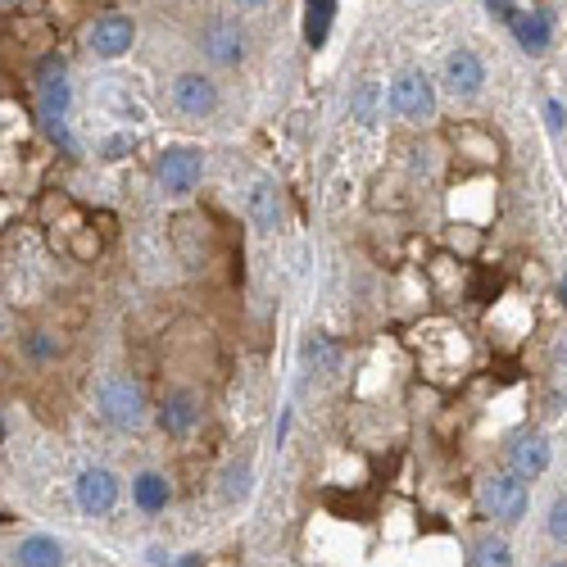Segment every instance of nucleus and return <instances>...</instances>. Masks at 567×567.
Listing matches in <instances>:
<instances>
[{
  "instance_id": "dca6fc26",
  "label": "nucleus",
  "mask_w": 567,
  "mask_h": 567,
  "mask_svg": "<svg viewBox=\"0 0 567 567\" xmlns=\"http://www.w3.org/2000/svg\"><path fill=\"white\" fill-rule=\"evenodd\" d=\"M336 0H309L304 5V41L309 46H323L327 41V32H332V23H336Z\"/></svg>"
},
{
  "instance_id": "473e14b6",
  "label": "nucleus",
  "mask_w": 567,
  "mask_h": 567,
  "mask_svg": "<svg viewBox=\"0 0 567 567\" xmlns=\"http://www.w3.org/2000/svg\"><path fill=\"white\" fill-rule=\"evenodd\" d=\"M549 567H567V563H549Z\"/></svg>"
},
{
  "instance_id": "393cba45",
  "label": "nucleus",
  "mask_w": 567,
  "mask_h": 567,
  "mask_svg": "<svg viewBox=\"0 0 567 567\" xmlns=\"http://www.w3.org/2000/svg\"><path fill=\"white\" fill-rule=\"evenodd\" d=\"M549 536L567 545V499H554V509H549Z\"/></svg>"
},
{
  "instance_id": "6ab92c4d",
  "label": "nucleus",
  "mask_w": 567,
  "mask_h": 567,
  "mask_svg": "<svg viewBox=\"0 0 567 567\" xmlns=\"http://www.w3.org/2000/svg\"><path fill=\"white\" fill-rule=\"evenodd\" d=\"M382 105H386V91L377 87V82H359L350 96V114L359 118V123H377L382 118Z\"/></svg>"
},
{
  "instance_id": "f3484780",
  "label": "nucleus",
  "mask_w": 567,
  "mask_h": 567,
  "mask_svg": "<svg viewBox=\"0 0 567 567\" xmlns=\"http://www.w3.org/2000/svg\"><path fill=\"white\" fill-rule=\"evenodd\" d=\"M513 468H518V477H540V472L549 468V445H545V436L518 440V450H513Z\"/></svg>"
},
{
  "instance_id": "a211bd4d",
  "label": "nucleus",
  "mask_w": 567,
  "mask_h": 567,
  "mask_svg": "<svg viewBox=\"0 0 567 567\" xmlns=\"http://www.w3.org/2000/svg\"><path fill=\"white\" fill-rule=\"evenodd\" d=\"M300 359L309 363L313 372H336L341 368V345H336L332 336H309V341L300 345Z\"/></svg>"
},
{
  "instance_id": "1a4fd4ad",
  "label": "nucleus",
  "mask_w": 567,
  "mask_h": 567,
  "mask_svg": "<svg viewBox=\"0 0 567 567\" xmlns=\"http://www.w3.org/2000/svg\"><path fill=\"white\" fill-rule=\"evenodd\" d=\"M173 105L186 118H209L218 109V87L205 73H182V78H173Z\"/></svg>"
},
{
  "instance_id": "9d476101",
  "label": "nucleus",
  "mask_w": 567,
  "mask_h": 567,
  "mask_svg": "<svg viewBox=\"0 0 567 567\" xmlns=\"http://www.w3.org/2000/svg\"><path fill=\"white\" fill-rule=\"evenodd\" d=\"M245 214L259 232H277L282 227V191L273 177H255V186L245 191Z\"/></svg>"
},
{
  "instance_id": "7c9ffc66",
  "label": "nucleus",
  "mask_w": 567,
  "mask_h": 567,
  "mask_svg": "<svg viewBox=\"0 0 567 567\" xmlns=\"http://www.w3.org/2000/svg\"><path fill=\"white\" fill-rule=\"evenodd\" d=\"M558 359H567V345H563V350H558Z\"/></svg>"
},
{
  "instance_id": "7ed1b4c3",
  "label": "nucleus",
  "mask_w": 567,
  "mask_h": 567,
  "mask_svg": "<svg viewBox=\"0 0 567 567\" xmlns=\"http://www.w3.org/2000/svg\"><path fill=\"white\" fill-rule=\"evenodd\" d=\"M155 177L168 196L182 200V196H191L200 186V177H205V155H200L196 146H168L155 164Z\"/></svg>"
},
{
  "instance_id": "ddd939ff",
  "label": "nucleus",
  "mask_w": 567,
  "mask_h": 567,
  "mask_svg": "<svg viewBox=\"0 0 567 567\" xmlns=\"http://www.w3.org/2000/svg\"><path fill=\"white\" fill-rule=\"evenodd\" d=\"M513 37L527 55H545L549 41H554V10L549 5H536V10H522L518 23H513Z\"/></svg>"
},
{
  "instance_id": "bb28decb",
  "label": "nucleus",
  "mask_w": 567,
  "mask_h": 567,
  "mask_svg": "<svg viewBox=\"0 0 567 567\" xmlns=\"http://www.w3.org/2000/svg\"><path fill=\"white\" fill-rule=\"evenodd\" d=\"M545 118H549V132H563V105H558V100L545 105Z\"/></svg>"
},
{
  "instance_id": "c756f323",
  "label": "nucleus",
  "mask_w": 567,
  "mask_h": 567,
  "mask_svg": "<svg viewBox=\"0 0 567 567\" xmlns=\"http://www.w3.org/2000/svg\"><path fill=\"white\" fill-rule=\"evenodd\" d=\"M0 445H5V418H0Z\"/></svg>"
},
{
  "instance_id": "a878e982",
  "label": "nucleus",
  "mask_w": 567,
  "mask_h": 567,
  "mask_svg": "<svg viewBox=\"0 0 567 567\" xmlns=\"http://www.w3.org/2000/svg\"><path fill=\"white\" fill-rule=\"evenodd\" d=\"M486 14L495 23H509V28H513V23H518V14H522V5H513V0H490Z\"/></svg>"
},
{
  "instance_id": "2eb2a0df",
  "label": "nucleus",
  "mask_w": 567,
  "mask_h": 567,
  "mask_svg": "<svg viewBox=\"0 0 567 567\" xmlns=\"http://www.w3.org/2000/svg\"><path fill=\"white\" fill-rule=\"evenodd\" d=\"M168 499H173V486H168V477H159V472H141V477L132 481V504H137L141 513H164Z\"/></svg>"
},
{
  "instance_id": "5701e85b",
  "label": "nucleus",
  "mask_w": 567,
  "mask_h": 567,
  "mask_svg": "<svg viewBox=\"0 0 567 567\" xmlns=\"http://www.w3.org/2000/svg\"><path fill=\"white\" fill-rule=\"evenodd\" d=\"M137 150V132H114V137L100 141V159L105 164H118V159H128Z\"/></svg>"
},
{
  "instance_id": "c85d7f7f",
  "label": "nucleus",
  "mask_w": 567,
  "mask_h": 567,
  "mask_svg": "<svg viewBox=\"0 0 567 567\" xmlns=\"http://www.w3.org/2000/svg\"><path fill=\"white\" fill-rule=\"evenodd\" d=\"M558 304H563V309H567V277H563V282H558Z\"/></svg>"
},
{
  "instance_id": "39448f33",
  "label": "nucleus",
  "mask_w": 567,
  "mask_h": 567,
  "mask_svg": "<svg viewBox=\"0 0 567 567\" xmlns=\"http://www.w3.org/2000/svg\"><path fill=\"white\" fill-rule=\"evenodd\" d=\"M132 41H137V23L118 10L100 14V19L87 28V50L96 59H123L132 50Z\"/></svg>"
},
{
  "instance_id": "cd10ccee",
  "label": "nucleus",
  "mask_w": 567,
  "mask_h": 567,
  "mask_svg": "<svg viewBox=\"0 0 567 567\" xmlns=\"http://www.w3.org/2000/svg\"><path fill=\"white\" fill-rule=\"evenodd\" d=\"M150 567H173V558H168L164 549H150Z\"/></svg>"
},
{
  "instance_id": "aec40b11",
  "label": "nucleus",
  "mask_w": 567,
  "mask_h": 567,
  "mask_svg": "<svg viewBox=\"0 0 567 567\" xmlns=\"http://www.w3.org/2000/svg\"><path fill=\"white\" fill-rule=\"evenodd\" d=\"M472 567H513V549H509V540H504V536H486V540H477Z\"/></svg>"
},
{
  "instance_id": "20e7f679",
  "label": "nucleus",
  "mask_w": 567,
  "mask_h": 567,
  "mask_svg": "<svg viewBox=\"0 0 567 567\" xmlns=\"http://www.w3.org/2000/svg\"><path fill=\"white\" fill-rule=\"evenodd\" d=\"M386 105H391L395 118L427 123V118H436V87H431L427 73H400L386 91Z\"/></svg>"
},
{
  "instance_id": "9b49d317",
  "label": "nucleus",
  "mask_w": 567,
  "mask_h": 567,
  "mask_svg": "<svg viewBox=\"0 0 567 567\" xmlns=\"http://www.w3.org/2000/svg\"><path fill=\"white\" fill-rule=\"evenodd\" d=\"M159 427L168 431V436H186V431H196L200 418H205V409H200V395L196 391H173L164 395V404H159Z\"/></svg>"
},
{
  "instance_id": "6e6552de",
  "label": "nucleus",
  "mask_w": 567,
  "mask_h": 567,
  "mask_svg": "<svg viewBox=\"0 0 567 567\" xmlns=\"http://www.w3.org/2000/svg\"><path fill=\"white\" fill-rule=\"evenodd\" d=\"M200 50H205V59H209V64H218V69H236V64L245 59V32H241V23H227V19L209 23L205 37H200Z\"/></svg>"
},
{
  "instance_id": "b1692460",
  "label": "nucleus",
  "mask_w": 567,
  "mask_h": 567,
  "mask_svg": "<svg viewBox=\"0 0 567 567\" xmlns=\"http://www.w3.org/2000/svg\"><path fill=\"white\" fill-rule=\"evenodd\" d=\"M41 128H46V137L55 141L64 155H78V141H73V132H69V118H64V123H41Z\"/></svg>"
},
{
  "instance_id": "4be33fe9",
  "label": "nucleus",
  "mask_w": 567,
  "mask_h": 567,
  "mask_svg": "<svg viewBox=\"0 0 567 567\" xmlns=\"http://www.w3.org/2000/svg\"><path fill=\"white\" fill-rule=\"evenodd\" d=\"M250 477H255V472H250V463H232V468L223 472V499H245L250 495Z\"/></svg>"
},
{
  "instance_id": "4468645a",
  "label": "nucleus",
  "mask_w": 567,
  "mask_h": 567,
  "mask_svg": "<svg viewBox=\"0 0 567 567\" xmlns=\"http://www.w3.org/2000/svg\"><path fill=\"white\" fill-rule=\"evenodd\" d=\"M14 558H19V567H64V545L46 531H37V536H23Z\"/></svg>"
},
{
  "instance_id": "2f4dec72",
  "label": "nucleus",
  "mask_w": 567,
  "mask_h": 567,
  "mask_svg": "<svg viewBox=\"0 0 567 567\" xmlns=\"http://www.w3.org/2000/svg\"><path fill=\"white\" fill-rule=\"evenodd\" d=\"M182 567H200V563H196V558H191V563H182Z\"/></svg>"
},
{
  "instance_id": "f8f14e48",
  "label": "nucleus",
  "mask_w": 567,
  "mask_h": 567,
  "mask_svg": "<svg viewBox=\"0 0 567 567\" xmlns=\"http://www.w3.org/2000/svg\"><path fill=\"white\" fill-rule=\"evenodd\" d=\"M445 82H450L454 96H477L481 82H486V64L477 59V50H450L445 55Z\"/></svg>"
},
{
  "instance_id": "f257e3e1",
  "label": "nucleus",
  "mask_w": 567,
  "mask_h": 567,
  "mask_svg": "<svg viewBox=\"0 0 567 567\" xmlns=\"http://www.w3.org/2000/svg\"><path fill=\"white\" fill-rule=\"evenodd\" d=\"M96 404H100V418L118 431H137L141 422L150 418L146 391H141V382H132V377H105L96 391Z\"/></svg>"
},
{
  "instance_id": "f03ea898",
  "label": "nucleus",
  "mask_w": 567,
  "mask_h": 567,
  "mask_svg": "<svg viewBox=\"0 0 567 567\" xmlns=\"http://www.w3.org/2000/svg\"><path fill=\"white\" fill-rule=\"evenodd\" d=\"M73 105V82H69V64L64 55H41L37 64V109L41 123H64Z\"/></svg>"
},
{
  "instance_id": "0eeeda50",
  "label": "nucleus",
  "mask_w": 567,
  "mask_h": 567,
  "mask_svg": "<svg viewBox=\"0 0 567 567\" xmlns=\"http://www.w3.org/2000/svg\"><path fill=\"white\" fill-rule=\"evenodd\" d=\"M78 509L87 513V518H105V513H114V504H118V477L109 468H87L78 477Z\"/></svg>"
},
{
  "instance_id": "423d86ee",
  "label": "nucleus",
  "mask_w": 567,
  "mask_h": 567,
  "mask_svg": "<svg viewBox=\"0 0 567 567\" xmlns=\"http://www.w3.org/2000/svg\"><path fill=\"white\" fill-rule=\"evenodd\" d=\"M527 481L513 472V477H490L486 486H481V509L490 513V518L499 522H518L522 513H527Z\"/></svg>"
},
{
  "instance_id": "412c9836",
  "label": "nucleus",
  "mask_w": 567,
  "mask_h": 567,
  "mask_svg": "<svg viewBox=\"0 0 567 567\" xmlns=\"http://www.w3.org/2000/svg\"><path fill=\"white\" fill-rule=\"evenodd\" d=\"M23 354H28L32 363H50V359L64 354V341L50 336V332H32V336H23Z\"/></svg>"
}]
</instances>
